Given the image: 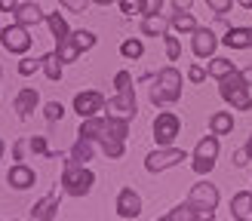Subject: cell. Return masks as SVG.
Returning a JSON list of instances; mask_svg holds the SVG:
<instances>
[{"label": "cell", "mask_w": 252, "mask_h": 221, "mask_svg": "<svg viewBox=\"0 0 252 221\" xmlns=\"http://www.w3.org/2000/svg\"><path fill=\"white\" fill-rule=\"evenodd\" d=\"M83 138H93L95 144H102V151L108 160H120L126 151V135H129V120L120 117H90L80 123Z\"/></svg>", "instance_id": "cell-1"}, {"label": "cell", "mask_w": 252, "mask_h": 221, "mask_svg": "<svg viewBox=\"0 0 252 221\" xmlns=\"http://www.w3.org/2000/svg\"><path fill=\"white\" fill-rule=\"evenodd\" d=\"M182 98V74L172 65H166L163 71H157V80L151 86V105H175Z\"/></svg>", "instance_id": "cell-2"}, {"label": "cell", "mask_w": 252, "mask_h": 221, "mask_svg": "<svg viewBox=\"0 0 252 221\" xmlns=\"http://www.w3.org/2000/svg\"><path fill=\"white\" fill-rule=\"evenodd\" d=\"M93 184H95L93 172L83 163H77V160H68L65 172H62V191H65L68 196H86L93 191Z\"/></svg>", "instance_id": "cell-3"}, {"label": "cell", "mask_w": 252, "mask_h": 221, "mask_svg": "<svg viewBox=\"0 0 252 221\" xmlns=\"http://www.w3.org/2000/svg\"><path fill=\"white\" fill-rule=\"evenodd\" d=\"M219 95L237 110H252V95H249V83L240 77V71L228 74L219 80Z\"/></svg>", "instance_id": "cell-4"}, {"label": "cell", "mask_w": 252, "mask_h": 221, "mask_svg": "<svg viewBox=\"0 0 252 221\" xmlns=\"http://www.w3.org/2000/svg\"><path fill=\"white\" fill-rule=\"evenodd\" d=\"M188 203H191L200 218H212L216 215V206H219V191H216V184H209V181H200L191 188V196H188Z\"/></svg>", "instance_id": "cell-5"}, {"label": "cell", "mask_w": 252, "mask_h": 221, "mask_svg": "<svg viewBox=\"0 0 252 221\" xmlns=\"http://www.w3.org/2000/svg\"><path fill=\"white\" fill-rule=\"evenodd\" d=\"M182 132V120L172 114V110H163V114L154 117V141L157 147H172V141L179 138Z\"/></svg>", "instance_id": "cell-6"}, {"label": "cell", "mask_w": 252, "mask_h": 221, "mask_svg": "<svg viewBox=\"0 0 252 221\" xmlns=\"http://www.w3.org/2000/svg\"><path fill=\"white\" fill-rule=\"evenodd\" d=\"M216 157H219V135H206V138H200V144L194 147V172L197 175H206V172H212V166H216Z\"/></svg>", "instance_id": "cell-7"}, {"label": "cell", "mask_w": 252, "mask_h": 221, "mask_svg": "<svg viewBox=\"0 0 252 221\" xmlns=\"http://www.w3.org/2000/svg\"><path fill=\"white\" fill-rule=\"evenodd\" d=\"M182 160H188V154L182 151V147H157V151H151L145 157V169L157 175V172H166L172 166H179Z\"/></svg>", "instance_id": "cell-8"}, {"label": "cell", "mask_w": 252, "mask_h": 221, "mask_svg": "<svg viewBox=\"0 0 252 221\" xmlns=\"http://www.w3.org/2000/svg\"><path fill=\"white\" fill-rule=\"evenodd\" d=\"M0 43H3L6 53L12 55H25L31 49V37H28V28L25 25H9V28H3V37H0Z\"/></svg>", "instance_id": "cell-9"}, {"label": "cell", "mask_w": 252, "mask_h": 221, "mask_svg": "<svg viewBox=\"0 0 252 221\" xmlns=\"http://www.w3.org/2000/svg\"><path fill=\"white\" fill-rule=\"evenodd\" d=\"M105 95L95 92V89H86V92H77L74 95V110L80 114V120H90V117H98L105 110Z\"/></svg>", "instance_id": "cell-10"}, {"label": "cell", "mask_w": 252, "mask_h": 221, "mask_svg": "<svg viewBox=\"0 0 252 221\" xmlns=\"http://www.w3.org/2000/svg\"><path fill=\"white\" fill-rule=\"evenodd\" d=\"M105 110H108V117L132 120L135 110H138V105H135V89H129V92H117V98H111V102L105 105Z\"/></svg>", "instance_id": "cell-11"}, {"label": "cell", "mask_w": 252, "mask_h": 221, "mask_svg": "<svg viewBox=\"0 0 252 221\" xmlns=\"http://www.w3.org/2000/svg\"><path fill=\"white\" fill-rule=\"evenodd\" d=\"M191 49H194L197 58H212V55H216V49H219V37L212 34L209 28H197L191 34Z\"/></svg>", "instance_id": "cell-12"}, {"label": "cell", "mask_w": 252, "mask_h": 221, "mask_svg": "<svg viewBox=\"0 0 252 221\" xmlns=\"http://www.w3.org/2000/svg\"><path fill=\"white\" fill-rule=\"evenodd\" d=\"M62 193H65V191H62ZM62 193H59V191H49L43 200H37V203L31 206V221H53L56 212H59Z\"/></svg>", "instance_id": "cell-13"}, {"label": "cell", "mask_w": 252, "mask_h": 221, "mask_svg": "<svg viewBox=\"0 0 252 221\" xmlns=\"http://www.w3.org/2000/svg\"><path fill=\"white\" fill-rule=\"evenodd\" d=\"M117 215L120 218H138L142 215V196H138L132 188H123L117 193Z\"/></svg>", "instance_id": "cell-14"}, {"label": "cell", "mask_w": 252, "mask_h": 221, "mask_svg": "<svg viewBox=\"0 0 252 221\" xmlns=\"http://www.w3.org/2000/svg\"><path fill=\"white\" fill-rule=\"evenodd\" d=\"M34 181H37L34 169H31V166H25V163H16V166L9 169V175H6V184H9L12 191H28Z\"/></svg>", "instance_id": "cell-15"}, {"label": "cell", "mask_w": 252, "mask_h": 221, "mask_svg": "<svg viewBox=\"0 0 252 221\" xmlns=\"http://www.w3.org/2000/svg\"><path fill=\"white\" fill-rule=\"evenodd\" d=\"M231 218L234 221H252V191H240L231 200Z\"/></svg>", "instance_id": "cell-16"}, {"label": "cell", "mask_w": 252, "mask_h": 221, "mask_svg": "<svg viewBox=\"0 0 252 221\" xmlns=\"http://www.w3.org/2000/svg\"><path fill=\"white\" fill-rule=\"evenodd\" d=\"M37 105H40V95H37L34 86H25V89H19V95H16V110H19L22 120L31 117V110H34Z\"/></svg>", "instance_id": "cell-17"}, {"label": "cell", "mask_w": 252, "mask_h": 221, "mask_svg": "<svg viewBox=\"0 0 252 221\" xmlns=\"http://www.w3.org/2000/svg\"><path fill=\"white\" fill-rule=\"evenodd\" d=\"M221 43L228 49H249L252 46V28H228V34L221 37Z\"/></svg>", "instance_id": "cell-18"}, {"label": "cell", "mask_w": 252, "mask_h": 221, "mask_svg": "<svg viewBox=\"0 0 252 221\" xmlns=\"http://www.w3.org/2000/svg\"><path fill=\"white\" fill-rule=\"evenodd\" d=\"M169 28H172V19H163L160 12L142 19V34H148V37H163V34H169Z\"/></svg>", "instance_id": "cell-19"}, {"label": "cell", "mask_w": 252, "mask_h": 221, "mask_svg": "<svg viewBox=\"0 0 252 221\" xmlns=\"http://www.w3.org/2000/svg\"><path fill=\"white\" fill-rule=\"evenodd\" d=\"M16 22L25 25V28H31V25L46 22V16H43V9L37 6V3H22V6L16 9Z\"/></svg>", "instance_id": "cell-20"}, {"label": "cell", "mask_w": 252, "mask_h": 221, "mask_svg": "<svg viewBox=\"0 0 252 221\" xmlns=\"http://www.w3.org/2000/svg\"><path fill=\"white\" fill-rule=\"evenodd\" d=\"M209 129H212V135H231V132H234V117H231V110H216V114L209 117Z\"/></svg>", "instance_id": "cell-21"}, {"label": "cell", "mask_w": 252, "mask_h": 221, "mask_svg": "<svg viewBox=\"0 0 252 221\" xmlns=\"http://www.w3.org/2000/svg\"><path fill=\"white\" fill-rule=\"evenodd\" d=\"M234 71H237V65H234L231 58H224V55H212L209 65H206V74H209V77H216V80L228 77V74H234Z\"/></svg>", "instance_id": "cell-22"}, {"label": "cell", "mask_w": 252, "mask_h": 221, "mask_svg": "<svg viewBox=\"0 0 252 221\" xmlns=\"http://www.w3.org/2000/svg\"><path fill=\"white\" fill-rule=\"evenodd\" d=\"M93 147H95L93 138H83V135H77V141H74V147H71V160H77V163L86 166V160H93Z\"/></svg>", "instance_id": "cell-23"}, {"label": "cell", "mask_w": 252, "mask_h": 221, "mask_svg": "<svg viewBox=\"0 0 252 221\" xmlns=\"http://www.w3.org/2000/svg\"><path fill=\"white\" fill-rule=\"evenodd\" d=\"M56 53H59V58H62V65H65V61H77L83 49H80V43L74 40V34H71V37H65V40L59 43V49H56Z\"/></svg>", "instance_id": "cell-24"}, {"label": "cell", "mask_w": 252, "mask_h": 221, "mask_svg": "<svg viewBox=\"0 0 252 221\" xmlns=\"http://www.w3.org/2000/svg\"><path fill=\"white\" fill-rule=\"evenodd\" d=\"M46 25H49V31H53V37L62 43L65 37H71V31H68V22L59 16V12H46Z\"/></svg>", "instance_id": "cell-25"}, {"label": "cell", "mask_w": 252, "mask_h": 221, "mask_svg": "<svg viewBox=\"0 0 252 221\" xmlns=\"http://www.w3.org/2000/svg\"><path fill=\"white\" fill-rule=\"evenodd\" d=\"M43 74H46V80H62V58L59 53H46L43 55Z\"/></svg>", "instance_id": "cell-26"}, {"label": "cell", "mask_w": 252, "mask_h": 221, "mask_svg": "<svg viewBox=\"0 0 252 221\" xmlns=\"http://www.w3.org/2000/svg\"><path fill=\"white\" fill-rule=\"evenodd\" d=\"M172 28L179 31V34H194L197 31V22H194L191 12H175V16H172Z\"/></svg>", "instance_id": "cell-27"}, {"label": "cell", "mask_w": 252, "mask_h": 221, "mask_svg": "<svg viewBox=\"0 0 252 221\" xmlns=\"http://www.w3.org/2000/svg\"><path fill=\"white\" fill-rule=\"evenodd\" d=\"M166 218H169V221H197V218H200V212H197L191 203H182V206H175Z\"/></svg>", "instance_id": "cell-28"}, {"label": "cell", "mask_w": 252, "mask_h": 221, "mask_svg": "<svg viewBox=\"0 0 252 221\" xmlns=\"http://www.w3.org/2000/svg\"><path fill=\"white\" fill-rule=\"evenodd\" d=\"M120 53H123L126 58H132V61H135V58H142L145 43H142V40H135V37H129V40H123V43H120Z\"/></svg>", "instance_id": "cell-29"}, {"label": "cell", "mask_w": 252, "mask_h": 221, "mask_svg": "<svg viewBox=\"0 0 252 221\" xmlns=\"http://www.w3.org/2000/svg\"><path fill=\"white\" fill-rule=\"evenodd\" d=\"M163 40H166V58H169V61H179V58H182V43H179V37L163 34Z\"/></svg>", "instance_id": "cell-30"}, {"label": "cell", "mask_w": 252, "mask_h": 221, "mask_svg": "<svg viewBox=\"0 0 252 221\" xmlns=\"http://www.w3.org/2000/svg\"><path fill=\"white\" fill-rule=\"evenodd\" d=\"M37 68H43V58H22L19 61V74H22V77H31Z\"/></svg>", "instance_id": "cell-31"}, {"label": "cell", "mask_w": 252, "mask_h": 221, "mask_svg": "<svg viewBox=\"0 0 252 221\" xmlns=\"http://www.w3.org/2000/svg\"><path fill=\"white\" fill-rule=\"evenodd\" d=\"M123 16H142V0H117Z\"/></svg>", "instance_id": "cell-32"}, {"label": "cell", "mask_w": 252, "mask_h": 221, "mask_svg": "<svg viewBox=\"0 0 252 221\" xmlns=\"http://www.w3.org/2000/svg\"><path fill=\"white\" fill-rule=\"evenodd\" d=\"M114 86H117V92H129V89H135V86H132V74H129V71H120L117 77H114Z\"/></svg>", "instance_id": "cell-33"}, {"label": "cell", "mask_w": 252, "mask_h": 221, "mask_svg": "<svg viewBox=\"0 0 252 221\" xmlns=\"http://www.w3.org/2000/svg\"><path fill=\"white\" fill-rule=\"evenodd\" d=\"M74 40H77L80 49L86 53V49H93V46H95V34H93V31H74Z\"/></svg>", "instance_id": "cell-34"}, {"label": "cell", "mask_w": 252, "mask_h": 221, "mask_svg": "<svg viewBox=\"0 0 252 221\" xmlns=\"http://www.w3.org/2000/svg\"><path fill=\"white\" fill-rule=\"evenodd\" d=\"M62 114H65V108H62L59 102H49V105L43 108V117H46L49 123H56V120H62Z\"/></svg>", "instance_id": "cell-35"}, {"label": "cell", "mask_w": 252, "mask_h": 221, "mask_svg": "<svg viewBox=\"0 0 252 221\" xmlns=\"http://www.w3.org/2000/svg\"><path fill=\"white\" fill-rule=\"evenodd\" d=\"M28 147H31L34 154H43V157H49V147H46V138H43V135H34V138L28 141Z\"/></svg>", "instance_id": "cell-36"}, {"label": "cell", "mask_w": 252, "mask_h": 221, "mask_svg": "<svg viewBox=\"0 0 252 221\" xmlns=\"http://www.w3.org/2000/svg\"><path fill=\"white\" fill-rule=\"evenodd\" d=\"M65 9H71V12H86V6L93 3V0H59Z\"/></svg>", "instance_id": "cell-37"}, {"label": "cell", "mask_w": 252, "mask_h": 221, "mask_svg": "<svg viewBox=\"0 0 252 221\" xmlns=\"http://www.w3.org/2000/svg\"><path fill=\"white\" fill-rule=\"evenodd\" d=\"M163 9V0H142V16H157Z\"/></svg>", "instance_id": "cell-38"}, {"label": "cell", "mask_w": 252, "mask_h": 221, "mask_svg": "<svg viewBox=\"0 0 252 221\" xmlns=\"http://www.w3.org/2000/svg\"><path fill=\"white\" fill-rule=\"evenodd\" d=\"M188 80H191V83H203L206 80V68L203 65H191V68H188Z\"/></svg>", "instance_id": "cell-39"}, {"label": "cell", "mask_w": 252, "mask_h": 221, "mask_svg": "<svg viewBox=\"0 0 252 221\" xmlns=\"http://www.w3.org/2000/svg\"><path fill=\"white\" fill-rule=\"evenodd\" d=\"M206 3H209V9L216 12V16H224V12L231 9V3H234V0H206Z\"/></svg>", "instance_id": "cell-40"}, {"label": "cell", "mask_w": 252, "mask_h": 221, "mask_svg": "<svg viewBox=\"0 0 252 221\" xmlns=\"http://www.w3.org/2000/svg\"><path fill=\"white\" fill-rule=\"evenodd\" d=\"M22 6V0H0V12H16Z\"/></svg>", "instance_id": "cell-41"}, {"label": "cell", "mask_w": 252, "mask_h": 221, "mask_svg": "<svg viewBox=\"0 0 252 221\" xmlns=\"http://www.w3.org/2000/svg\"><path fill=\"white\" fill-rule=\"evenodd\" d=\"M191 3H194V0H172L175 12H188V9H191Z\"/></svg>", "instance_id": "cell-42"}, {"label": "cell", "mask_w": 252, "mask_h": 221, "mask_svg": "<svg viewBox=\"0 0 252 221\" xmlns=\"http://www.w3.org/2000/svg\"><path fill=\"white\" fill-rule=\"evenodd\" d=\"M234 163H237V166H246V163H249V154H246V147L234 154Z\"/></svg>", "instance_id": "cell-43"}, {"label": "cell", "mask_w": 252, "mask_h": 221, "mask_svg": "<svg viewBox=\"0 0 252 221\" xmlns=\"http://www.w3.org/2000/svg\"><path fill=\"white\" fill-rule=\"evenodd\" d=\"M240 77H243V80H246V83H249V86H252V65H249V68H243V71H240Z\"/></svg>", "instance_id": "cell-44"}, {"label": "cell", "mask_w": 252, "mask_h": 221, "mask_svg": "<svg viewBox=\"0 0 252 221\" xmlns=\"http://www.w3.org/2000/svg\"><path fill=\"white\" fill-rule=\"evenodd\" d=\"M95 6H111V3H117V0H93Z\"/></svg>", "instance_id": "cell-45"}, {"label": "cell", "mask_w": 252, "mask_h": 221, "mask_svg": "<svg viewBox=\"0 0 252 221\" xmlns=\"http://www.w3.org/2000/svg\"><path fill=\"white\" fill-rule=\"evenodd\" d=\"M234 3H240L243 9H252V0H234Z\"/></svg>", "instance_id": "cell-46"}, {"label": "cell", "mask_w": 252, "mask_h": 221, "mask_svg": "<svg viewBox=\"0 0 252 221\" xmlns=\"http://www.w3.org/2000/svg\"><path fill=\"white\" fill-rule=\"evenodd\" d=\"M246 154H249V160H252V135H249V141H246Z\"/></svg>", "instance_id": "cell-47"}, {"label": "cell", "mask_w": 252, "mask_h": 221, "mask_svg": "<svg viewBox=\"0 0 252 221\" xmlns=\"http://www.w3.org/2000/svg\"><path fill=\"white\" fill-rule=\"evenodd\" d=\"M0 160H3V138H0Z\"/></svg>", "instance_id": "cell-48"}, {"label": "cell", "mask_w": 252, "mask_h": 221, "mask_svg": "<svg viewBox=\"0 0 252 221\" xmlns=\"http://www.w3.org/2000/svg\"><path fill=\"white\" fill-rule=\"evenodd\" d=\"M160 221H169V218H160Z\"/></svg>", "instance_id": "cell-49"}]
</instances>
